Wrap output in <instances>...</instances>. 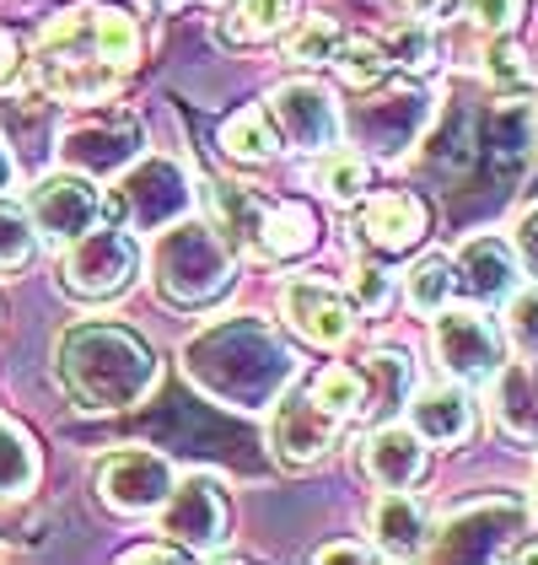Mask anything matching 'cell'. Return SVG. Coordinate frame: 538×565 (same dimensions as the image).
Masks as SVG:
<instances>
[{
  "mask_svg": "<svg viewBox=\"0 0 538 565\" xmlns=\"http://www.w3.org/2000/svg\"><path fill=\"white\" fill-rule=\"evenodd\" d=\"M297 0H232L222 17V39L226 44H269L291 28Z\"/></svg>",
  "mask_w": 538,
  "mask_h": 565,
  "instance_id": "cb8c5ba5",
  "label": "cell"
},
{
  "mask_svg": "<svg viewBox=\"0 0 538 565\" xmlns=\"http://www.w3.org/2000/svg\"><path fill=\"white\" fill-rule=\"evenodd\" d=\"M426 130V92L409 82H377L351 103V135L377 157H399Z\"/></svg>",
  "mask_w": 538,
  "mask_h": 565,
  "instance_id": "ba28073f",
  "label": "cell"
},
{
  "mask_svg": "<svg viewBox=\"0 0 538 565\" xmlns=\"http://www.w3.org/2000/svg\"><path fill=\"white\" fill-rule=\"evenodd\" d=\"M523 522H528V507H523V501L485 495V501L452 512V518L437 527L431 555H437V561H495V555H506V544L523 533Z\"/></svg>",
  "mask_w": 538,
  "mask_h": 565,
  "instance_id": "9c48e42d",
  "label": "cell"
},
{
  "mask_svg": "<svg viewBox=\"0 0 538 565\" xmlns=\"http://www.w3.org/2000/svg\"><path fill=\"white\" fill-rule=\"evenodd\" d=\"M485 71L495 76V87H528V54L517 44H506V39H491Z\"/></svg>",
  "mask_w": 538,
  "mask_h": 565,
  "instance_id": "8d00e7d4",
  "label": "cell"
},
{
  "mask_svg": "<svg viewBox=\"0 0 538 565\" xmlns=\"http://www.w3.org/2000/svg\"><path fill=\"white\" fill-rule=\"evenodd\" d=\"M54 372H60V388L71 393L76 409L119 415L157 388V350L125 323L92 318V323H76L60 334Z\"/></svg>",
  "mask_w": 538,
  "mask_h": 565,
  "instance_id": "7a4b0ae2",
  "label": "cell"
},
{
  "mask_svg": "<svg viewBox=\"0 0 538 565\" xmlns=\"http://www.w3.org/2000/svg\"><path fill=\"white\" fill-rule=\"evenodd\" d=\"M134 157H140V119L134 114H87L82 125L60 135V162L71 173H87V178H114L125 173Z\"/></svg>",
  "mask_w": 538,
  "mask_h": 565,
  "instance_id": "8fae6325",
  "label": "cell"
},
{
  "mask_svg": "<svg viewBox=\"0 0 538 565\" xmlns=\"http://www.w3.org/2000/svg\"><path fill=\"white\" fill-rule=\"evenodd\" d=\"M265 114L275 135H280V146H291L302 157H318L340 140V108L318 82H280L269 92Z\"/></svg>",
  "mask_w": 538,
  "mask_h": 565,
  "instance_id": "4fadbf2b",
  "label": "cell"
},
{
  "mask_svg": "<svg viewBox=\"0 0 538 565\" xmlns=\"http://www.w3.org/2000/svg\"><path fill=\"white\" fill-rule=\"evenodd\" d=\"M28 76H33L28 49L17 44V33H0V92H22Z\"/></svg>",
  "mask_w": 538,
  "mask_h": 565,
  "instance_id": "74e56055",
  "label": "cell"
},
{
  "mask_svg": "<svg viewBox=\"0 0 538 565\" xmlns=\"http://www.w3.org/2000/svg\"><path fill=\"white\" fill-rule=\"evenodd\" d=\"M463 17L485 39H512V28L523 22V0H463Z\"/></svg>",
  "mask_w": 538,
  "mask_h": 565,
  "instance_id": "d590c367",
  "label": "cell"
},
{
  "mask_svg": "<svg viewBox=\"0 0 538 565\" xmlns=\"http://www.w3.org/2000/svg\"><path fill=\"white\" fill-rule=\"evenodd\" d=\"M426 463H431V447L420 441L415 426H399V420L377 426L361 447V469L377 490H415L426 479Z\"/></svg>",
  "mask_w": 538,
  "mask_h": 565,
  "instance_id": "e0dca14e",
  "label": "cell"
},
{
  "mask_svg": "<svg viewBox=\"0 0 538 565\" xmlns=\"http://www.w3.org/2000/svg\"><path fill=\"white\" fill-rule=\"evenodd\" d=\"M313 173H318V189L340 205H356L361 194L372 189V162L361 157L356 146H329L313 157Z\"/></svg>",
  "mask_w": 538,
  "mask_h": 565,
  "instance_id": "4316f807",
  "label": "cell"
},
{
  "mask_svg": "<svg viewBox=\"0 0 538 565\" xmlns=\"http://www.w3.org/2000/svg\"><path fill=\"white\" fill-rule=\"evenodd\" d=\"M140 65V28L119 6H71L39 33L33 76L60 103H103Z\"/></svg>",
  "mask_w": 538,
  "mask_h": 565,
  "instance_id": "6da1fadb",
  "label": "cell"
},
{
  "mask_svg": "<svg viewBox=\"0 0 538 565\" xmlns=\"http://www.w3.org/2000/svg\"><path fill=\"white\" fill-rule=\"evenodd\" d=\"M308 393H313L334 420H345V426L366 420V372H361V366H340V361H334V366H323V372L308 377Z\"/></svg>",
  "mask_w": 538,
  "mask_h": 565,
  "instance_id": "484cf974",
  "label": "cell"
},
{
  "mask_svg": "<svg viewBox=\"0 0 538 565\" xmlns=\"http://www.w3.org/2000/svg\"><path fill=\"white\" fill-rule=\"evenodd\" d=\"M189 377L232 409H265L291 377V350L259 318H232L189 345Z\"/></svg>",
  "mask_w": 538,
  "mask_h": 565,
  "instance_id": "3957f363",
  "label": "cell"
},
{
  "mask_svg": "<svg viewBox=\"0 0 538 565\" xmlns=\"http://www.w3.org/2000/svg\"><path fill=\"white\" fill-rule=\"evenodd\" d=\"M0 555H6V550H0Z\"/></svg>",
  "mask_w": 538,
  "mask_h": 565,
  "instance_id": "7dc6e473",
  "label": "cell"
},
{
  "mask_svg": "<svg viewBox=\"0 0 538 565\" xmlns=\"http://www.w3.org/2000/svg\"><path fill=\"white\" fill-rule=\"evenodd\" d=\"M313 561H366V550H361V544H351V539H345V544H323V550H318Z\"/></svg>",
  "mask_w": 538,
  "mask_h": 565,
  "instance_id": "b9f144b4",
  "label": "cell"
},
{
  "mask_svg": "<svg viewBox=\"0 0 538 565\" xmlns=\"http://www.w3.org/2000/svg\"><path fill=\"white\" fill-rule=\"evenodd\" d=\"M372 550L383 561H415L426 550V518H420V501L409 490H383V501L372 507Z\"/></svg>",
  "mask_w": 538,
  "mask_h": 565,
  "instance_id": "44dd1931",
  "label": "cell"
},
{
  "mask_svg": "<svg viewBox=\"0 0 538 565\" xmlns=\"http://www.w3.org/2000/svg\"><path fill=\"white\" fill-rule=\"evenodd\" d=\"M33 248H39V232L28 221V205H17L11 194H0V275L28 269Z\"/></svg>",
  "mask_w": 538,
  "mask_h": 565,
  "instance_id": "1f68e13d",
  "label": "cell"
},
{
  "mask_svg": "<svg viewBox=\"0 0 538 565\" xmlns=\"http://www.w3.org/2000/svg\"><path fill=\"white\" fill-rule=\"evenodd\" d=\"M157 527L168 544H179L183 555H216L232 527V501L216 475H183L173 479L168 501L157 507Z\"/></svg>",
  "mask_w": 538,
  "mask_h": 565,
  "instance_id": "8992f818",
  "label": "cell"
},
{
  "mask_svg": "<svg viewBox=\"0 0 538 565\" xmlns=\"http://www.w3.org/2000/svg\"><path fill=\"white\" fill-rule=\"evenodd\" d=\"M512 555H517V561H538V539H523V544H517Z\"/></svg>",
  "mask_w": 538,
  "mask_h": 565,
  "instance_id": "f6af8a7d",
  "label": "cell"
},
{
  "mask_svg": "<svg viewBox=\"0 0 538 565\" xmlns=\"http://www.w3.org/2000/svg\"><path fill=\"white\" fill-rule=\"evenodd\" d=\"M280 318L313 350H334V345H345L351 329H356V302H351L340 286H329V280L297 275V280H286V291H280Z\"/></svg>",
  "mask_w": 538,
  "mask_h": 565,
  "instance_id": "5bb4252c",
  "label": "cell"
},
{
  "mask_svg": "<svg viewBox=\"0 0 538 565\" xmlns=\"http://www.w3.org/2000/svg\"><path fill=\"white\" fill-rule=\"evenodd\" d=\"M140 275V243L130 226H92L76 243H65V264H60V286L76 302H114L125 297Z\"/></svg>",
  "mask_w": 538,
  "mask_h": 565,
  "instance_id": "5b68a950",
  "label": "cell"
},
{
  "mask_svg": "<svg viewBox=\"0 0 538 565\" xmlns=\"http://www.w3.org/2000/svg\"><path fill=\"white\" fill-rule=\"evenodd\" d=\"M39 484V447L17 420H0V507L22 501Z\"/></svg>",
  "mask_w": 538,
  "mask_h": 565,
  "instance_id": "83f0119b",
  "label": "cell"
},
{
  "mask_svg": "<svg viewBox=\"0 0 538 565\" xmlns=\"http://www.w3.org/2000/svg\"><path fill=\"white\" fill-rule=\"evenodd\" d=\"M452 291H458V269H452L448 254H426L404 275V302L415 312H442L452 302Z\"/></svg>",
  "mask_w": 538,
  "mask_h": 565,
  "instance_id": "f546056e",
  "label": "cell"
},
{
  "mask_svg": "<svg viewBox=\"0 0 538 565\" xmlns=\"http://www.w3.org/2000/svg\"><path fill=\"white\" fill-rule=\"evenodd\" d=\"M388 65H394V60L383 54V44H372V39H340L334 60H329V71L351 92H366V87H377V82H388Z\"/></svg>",
  "mask_w": 538,
  "mask_h": 565,
  "instance_id": "4dcf8cb0",
  "label": "cell"
},
{
  "mask_svg": "<svg viewBox=\"0 0 538 565\" xmlns=\"http://www.w3.org/2000/svg\"><path fill=\"white\" fill-rule=\"evenodd\" d=\"M534 501H538V479H534Z\"/></svg>",
  "mask_w": 538,
  "mask_h": 565,
  "instance_id": "bcb514c9",
  "label": "cell"
},
{
  "mask_svg": "<svg viewBox=\"0 0 538 565\" xmlns=\"http://www.w3.org/2000/svg\"><path fill=\"white\" fill-rule=\"evenodd\" d=\"M313 248H318L313 205H302V200H265V216H259V259L291 264V259H308Z\"/></svg>",
  "mask_w": 538,
  "mask_h": 565,
  "instance_id": "7402d4cb",
  "label": "cell"
},
{
  "mask_svg": "<svg viewBox=\"0 0 538 565\" xmlns=\"http://www.w3.org/2000/svg\"><path fill=\"white\" fill-rule=\"evenodd\" d=\"M151 280H157V297L168 307H211L222 302L237 280V254L222 237L216 221H189L173 216L162 226L157 248H151Z\"/></svg>",
  "mask_w": 538,
  "mask_h": 565,
  "instance_id": "277c9868",
  "label": "cell"
},
{
  "mask_svg": "<svg viewBox=\"0 0 538 565\" xmlns=\"http://www.w3.org/2000/svg\"><path fill=\"white\" fill-rule=\"evenodd\" d=\"M11 178H17V162H11V151H6V140H0V194L11 189Z\"/></svg>",
  "mask_w": 538,
  "mask_h": 565,
  "instance_id": "7bdbcfd3",
  "label": "cell"
},
{
  "mask_svg": "<svg viewBox=\"0 0 538 565\" xmlns=\"http://www.w3.org/2000/svg\"><path fill=\"white\" fill-rule=\"evenodd\" d=\"M491 398H495V420L501 431L523 447H538V372L534 366H506L491 377Z\"/></svg>",
  "mask_w": 538,
  "mask_h": 565,
  "instance_id": "603a6c76",
  "label": "cell"
},
{
  "mask_svg": "<svg viewBox=\"0 0 538 565\" xmlns=\"http://www.w3.org/2000/svg\"><path fill=\"white\" fill-rule=\"evenodd\" d=\"M125 561H183L179 544H134V550H125Z\"/></svg>",
  "mask_w": 538,
  "mask_h": 565,
  "instance_id": "60d3db41",
  "label": "cell"
},
{
  "mask_svg": "<svg viewBox=\"0 0 538 565\" xmlns=\"http://www.w3.org/2000/svg\"><path fill=\"white\" fill-rule=\"evenodd\" d=\"M189 205V189H183V173L173 162H140V168H125V183H119V211L140 226H168L173 216H183Z\"/></svg>",
  "mask_w": 538,
  "mask_h": 565,
  "instance_id": "ac0fdd59",
  "label": "cell"
},
{
  "mask_svg": "<svg viewBox=\"0 0 538 565\" xmlns=\"http://www.w3.org/2000/svg\"><path fill=\"white\" fill-rule=\"evenodd\" d=\"M103 211H108V200H103L97 178L71 173V168L39 178L33 194H28V221H33L39 243H54V248H65L82 232H92L103 221Z\"/></svg>",
  "mask_w": 538,
  "mask_h": 565,
  "instance_id": "52a82bcc",
  "label": "cell"
},
{
  "mask_svg": "<svg viewBox=\"0 0 538 565\" xmlns=\"http://www.w3.org/2000/svg\"><path fill=\"white\" fill-rule=\"evenodd\" d=\"M173 479L179 475H173V463H168L162 452L125 447V452H108V458L97 463V495H103V507L119 512V518H151V512L168 501Z\"/></svg>",
  "mask_w": 538,
  "mask_h": 565,
  "instance_id": "30bf717a",
  "label": "cell"
},
{
  "mask_svg": "<svg viewBox=\"0 0 538 565\" xmlns=\"http://www.w3.org/2000/svg\"><path fill=\"white\" fill-rule=\"evenodd\" d=\"M222 151L232 162H243V168H259V162H269L280 151V135H275V125H269V114L259 103L237 108L222 125Z\"/></svg>",
  "mask_w": 538,
  "mask_h": 565,
  "instance_id": "d4e9b609",
  "label": "cell"
},
{
  "mask_svg": "<svg viewBox=\"0 0 538 565\" xmlns=\"http://www.w3.org/2000/svg\"><path fill=\"white\" fill-rule=\"evenodd\" d=\"M452 269H458V291L474 297V302H501V297H512V280H517L512 248H506L501 237H469V243L458 248Z\"/></svg>",
  "mask_w": 538,
  "mask_h": 565,
  "instance_id": "ffe728a7",
  "label": "cell"
},
{
  "mask_svg": "<svg viewBox=\"0 0 538 565\" xmlns=\"http://www.w3.org/2000/svg\"><path fill=\"white\" fill-rule=\"evenodd\" d=\"M512 248H517V259H523V269L538 280V205L528 211V216L517 221V237H512Z\"/></svg>",
  "mask_w": 538,
  "mask_h": 565,
  "instance_id": "ab89813d",
  "label": "cell"
},
{
  "mask_svg": "<svg viewBox=\"0 0 538 565\" xmlns=\"http://www.w3.org/2000/svg\"><path fill=\"white\" fill-rule=\"evenodd\" d=\"M415 17H437V11H448V0H404Z\"/></svg>",
  "mask_w": 538,
  "mask_h": 565,
  "instance_id": "ee69618b",
  "label": "cell"
},
{
  "mask_svg": "<svg viewBox=\"0 0 538 565\" xmlns=\"http://www.w3.org/2000/svg\"><path fill=\"white\" fill-rule=\"evenodd\" d=\"M431 345H437L442 372H452L458 383H491L506 361V334L495 329V318L474 312V307H458V312L442 307Z\"/></svg>",
  "mask_w": 538,
  "mask_h": 565,
  "instance_id": "7c38bea8",
  "label": "cell"
},
{
  "mask_svg": "<svg viewBox=\"0 0 538 565\" xmlns=\"http://www.w3.org/2000/svg\"><path fill=\"white\" fill-rule=\"evenodd\" d=\"M383 54H394L404 71H415V76L437 71V39H431L426 22H399V28L388 33V49H383Z\"/></svg>",
  "mask_w": 538,
  "mask_h": 565,
  "instance_id": "836d02e7",
  "label": "cell"
},
{
  "mask_svg": "<svg viewBox=\"0 0 538 565\" xmlns=\"http://www.w3.org/2000/svg\"><path fill=\"white\" fill-rule=\"evenodd\" d=\"M366 372V420H383L409 393V350H372Z\"/></svg>",
  "mask_w": 538,
  "mask_h": 565,
  "instance_id": "f1b7e54d",
  "label": "cell"
},
{
  "mask_svg": "<svg viewBox=\"0 0 538 565\" xmlns=\"http://www.w3.org/2000/svg\"><path fill=\"white\" fill-rule=\"evenodd\" d=\"M506 340L523 350L528 361H538V286L506 297Z\"/></svg>",
  "mask_w": 538,
  "mask_h": 565,
  "instance_id": "e575fe53",
  "label": "cell"
},
{
  "mask_svg": "<svg viewBox=\"0 0 538 565\" xmlns=\"http://www.w3.org/2000/svg\"><path fill=\"white\" fill-rule=\"evenodd\" d=\"M340 431H345V420H334L313 393H308V383L291 388L275 404V452H280V463H291V469L323 463V458L334 452Z\"/></svg>",
  "mask_w": 538,
  "mask_h": 565,
  "instance_id": "2e32d148",
  "label": "cell"
},
{
  "mask_svg": "<svg viewBox=\"0 0 538 565\" xmlns=\"http://www.w3.org/2000/svg\"><path fill=\"white\" fill-rule=\"evenodd\" d=\"M340 28L329 22V17H308L291 39H286V60L291 65H308V71H318V65H329L334 60V49H340Z\"/></svg>",
  "mask_w": 538,
  "mask_h": 565,
  "instance_id": "d6a6232c",
  "label": "cell"
},
{
  "mask_svg": "<svg viewBox=\"0 0 538 565\" xmlns=\"http://www.w3.org/2000/svg\"><path fill=\"white\" fill-rule=\"evenodd\" d=\"M388 275L377 269V264H356V312H377V307L388 302Z\"/></svg>",
  "mask_w": 538,
  "mask_h": 565,
  "instance_id": "f35d334b",
  "label": "cell"
},
{
  "mask_svg": "<svg viewBox=\"0 0 538 565\" xmlns=\"http://www.w3.org/2000/svg\"><path fill=\"white\" fill-rule=\"evenodd\" d=\"M361 216H356V237L366 254H383V259H399L409 248H420V237H426V205H420V194H409V189H366L356 200Z\"/></svg>",
  "mask_w": 538,
  "mask_h": 565,
  "instance_id": "9a60e30c",
  "label": "cell"
},
{
  "mask_svg": "<svg viewBox=\"0 0 538 565\" xmlns=\"http://www.w3.org/2000/svg\"><path fill=\"white\" fill-rule=\"evenodd\" d=\"M409 426L420 431L426 447H458V441H469V431H474V404H469V393L452 388V383H431V388L415 393Z\"/></svg>",
  "mask_w": 538,
  "mask_h": 565,
  "instance_id": "d6986e66",
  "label": "cell"
}]
</instances>
